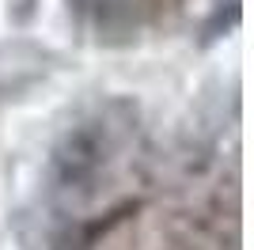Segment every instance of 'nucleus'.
Masks as SVG:
<instances>
[{"mask_svg": "<svg viewBox=\"0 0 254 250\" xmlns=\"http://www.w3.org/2000/svg\"><path fill=\"white\" fill-rule=\"evenodd\" d=\"M118 144V133L106 114H95L87 122L72 125L64 140L53 152V189L68 197H87L95 189L99 175L110 163V152Z\"/></svg>", "mask_w": 254, "mask_h": 250, "instance_id": "nucleus-1", "label": "nucleus"}]
</instances>
